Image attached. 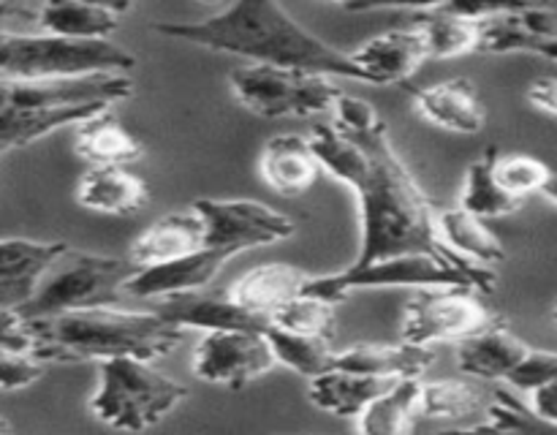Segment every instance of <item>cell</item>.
Listing matches in <instances>:
<instances>
[{
  "mask_svg": "<svg viewBox=\"0 0 557 435\" xmlns=\"http://www.w3.org/2000/svg\"><path fill=\"white\" fill-rule=\"evenodd\" d=\"M332 114V123L315 125L310 145L324 172L357 196L359 248L351 264L419 250L457 264H476L441 239L438 212L397 156L389 125L373 103L343 92Z\"/></svg>",
  "mask_w": 557,
  "mask_h": 435,
  "instance_id": "cell-1",
  "label": "cell"
},
{
  "mask_svg": "<svg viewBox=\"0 0 557 435\" xmlns=\"http://www.w3.org/2000/svg\"><path fill=\"white\" fill-rule=\"evenodd\" d=\"M152 33L253 63L288 65L373 85L351 52H341L299 25L281 0H232L226 9L199 22H152Z\"/></svg>",
  "mask_w": 557,
  "mask_h": 435,
  "instance_id": "cell-2",
  "label": "cell"
},
{
  "mask_svg": "<svg viewBox=\"0 0 557 435\" xmlns=\"http://www.w3.org/2000/svg\"><path fill=\"white\" fill-rule=\"evenodd\" d=\"M33 357L41 362H107L114 357L161 359L185 340L183 326L158 310L101 308L25 319Z\"/></svg>",
  "mask_w": 557,
  "mask_h": 435,
  "instance_id": "cell-3",
  "label": "cell"
},
{
  "mask_svg": "<svg viewBox=\"0 0 557 435\" xmlns=\"http://www.w3.org/2000/svg\"><path fill=\"white\" fill-rule=\"evenodd\" d=\"M498 286L495 272L482 264H457L438 253H397L368 264H348L330 275H310L305 294H315L330 302H343L354 291L370 288H476L493 294Z\"/></svg>",
  "mask_w": 557,
  "mask_h": 435,
  "instance_id": "cell-4",
  "label": "cell"
},
{
  "mask_svg": "<svg viewBox=\"0 0 557 435\" xmlns=\"http://www.w3.org/2000/svg\"><path fill=\"white\" fill-rule=\"evenodd\" d=\"M185 397L188 389L152 368L150 359L114 357L101 362L90 411L109 427L141 433L163 422Z\"/></svg>",
  "mask_w": 557,
  "mask_h": 435,
  "instance_id": "cell-5",
  "label": "cell"
},
{
  "mask_svg": "<svg viewBox=\"0 0 557 435\" xmlns=\"http://www.w3.org/2000/svg\"><path fill=\"white\" fill-rule=\"evenodd\" d=\"M136 270L139 266L131 259L69 248L49 266L30 302L22 304L16 313L22 319H38L65 310L117 304L125 297V283L136 275Z\"/></svg>",
  "mask_w": 557,
  "mask_h": 435,
  "instance_id": "cell-6",
  "label": "cell"
},
{
  "mask_svg": "<svg viewBox=\"0 0 557 435\" xmlns=\"http://www.w3.org/2000/svg\"><path fill=\"white\" fill-rule=\"evenodd\" d=\"M136 58L117 44L74 41L49 33L0 30V74L11 79L79 76L96 71H128Z\"/></svg>",
  "mask_w": 557,
  "mask_h": 435,
  "instance_id": "cell-7",
  "label": "cell"
},
{
  "mask_svg": "<svg viewBox=\"0 0 557 435\" xmlns=\"http://www.w3.org/2000/svg\"><path fill=\"white\" fill-rule=\"evenodd\" d=\"M228 87L248 112L267 120L313 117V114L332 112L337 98L343 96L332 76L267 63H250L232 71Z\"/></svg>",
  "mask_w": 557,
  "mask_h": 435,
  "instance_id": "cell-8",
  "label": "cell"
},
{
  "mask_svg": "<svg viewBox=\"0 0 557 435\" xmlns=\"http://www.w3.org/2000/svg\"><path fill=\"white\" fill-rule=\"evenodd\" d=\"M476 288H417L406 302L400 337L422 346L435 343H462L490 326L500 324L504 315L490 308Z\"/></svg>",
  "mask_w": 557,
  "mask_h": 435,
  "instance_id": "cell-9",
  "label": "cell"
},
{
  "mask_svg": "<svg viewBox=\"0 0 557 435\" xmlns=\"http://www.w3.org/2000/svg\"><path fill=\"white\" fill-rule=\"evenodd\" d=\"M196 210L207 221V245L226 256L245 253L261 245L286 243L297 234V223L286 212L253 199H196Z\"/></svg>",
  "mask_w": 557,
  "mask_h": 435,
  "instance_id": "cell-10",
  "label": "cell"
},
{
  "mask_svg": "<svg viewBox=\"0 0 557 435\" xmlns=\"http://www.w3.org/2000/svg\"><path fill=\"white\" fill-rule=\"evenodd\" d=\"M277 364L270 337L261 330H212L205 332L194 353L196 378L207 384L243 391Z\"/></svg>",
  "mask_w": 557,
  "mask_h": 435,
  "instance_id": "cell-11",
  "label": "cell"
},
{
  "mask_svg": "<svg viewBox=\"0 0 557 435\" xmlns=\"http://www.w3.org/2000/svg\"><path fill=\"white\" fill-rule=\"evenodd\" d=\"M134 96V82L120 71L79 76L11 79L0 76V109H47L76 103H120Z\"/></svg>",
  "mask_w": 557,
  "mask_h": 435,
  "instance_id": "cell-12",
  "label": "cell"
},
{
  "mask_svg": "<svg viewBox=\"0 0 557 435\" xmlns=\"http://www.w3.org/2000/svg\"><path fill=\"white\" fill-rule=\"evenodd\" d=\"M156 310L172 324L183 330H261L267 332L270 321L248 313L243 304L234 302L228 288H196V291L169 294L156 299Z\"/></svg>",
  "mask_w": 557,
  "mask_h": 435,
  "instance_id": "cell-13",
  "label": "cell"
},
{
  "mask_svg": "<svg viewBox=\"0 0 557 435\" xmlns=\"http://www.w3.org/2000/svg\"><path fill=\"white\" fill-rule=\"evenodd\" d=\"M479 52H528L557 63V5L479 20Z\"/></svg>",
  "mask_w": 557,
  "mask_h": 435,
  "instance_id": "cell-14",
  "label": "cell"
},
{
  "mask_svg": "<svg viewBox=\"0 0 557 435\" xmlns=\"http://www.w3.org/2000/svg\"><path fill=\"white\" fill-rule=\"evenodd\" d=\"M69 250V245L41 239H0V310H20L30 302L49 266Z\"/></svg>",
  "mask_w": 557,
  "mask_h": 435,
  "instance_id": "cell-15",
  "label": "cell"
},
{
  "mask_svg": "<svg viewBox=\"0 0 557 435\" xmlns=\"http://www.w3.org/2000/svg\"><path fill=\"white\" fill-rule=\"evenodd\" d=\"M228 259L232 256H226L223 250L205 245V248L185 256V259L166 261V264L156 266H141L125 283V297L152 299L156 302V299L169 297V294L196 291V288L212 286V281H215V275L223 270V264Z\"/></svg>",
  "mask_w": 557,
  "mask_h": 435,
  "instance_id": "cell-16",
  "label": "cell"
},
{
  "mask_svg": "<svg viewBox=\"0 0 557 435\" xmlns=\"http://www.w3.org/2000/svg\"><path fill=\"white\" fill-rule=\"evenodd\" d=\"M207 245V221L196 204L158 217L131 243L128 259L136 266H156L185 259Z\"/></svg>",
  "mask_w": 557,
  "mask_h": 435,
  "instance_id": "cell-17",
  "label": "cell"
},
{
  "mask_svg": "<svg viewBox=\"0 0 557 435\" xmlns=\"http://www.w3.org/2000/svg\"><path fill=\"white\" fill-rule=\"evenodd\" d=\"M413 107L435 128L471 136L487 125V107L468 79H446L438 85L413 87Z\"/></svg>",
  "mask_w": 557,
  "mask_h": 435,
  "instance_id": "cell-18",
  "label": "cell"
},
{
  "mask_svg": "<svg viewBox=\"0 0 557 435\" xmlns=\"http://www.w3.org/2000/svg\"><path fill=\"white\" fill-rule=\"evenodd\" d=\"M259 174L275 194L302 196L324 174V166L310 145V136L281 134L261 147Z\"/></svg>",
  "mask_w": 557,
  "mask_h": 435,
  "instance_id": "cell-19",
  "label": "cell"
},
{
  "mask_svg": "<svg viewBox=\"0 0 557 435\" xmlns=\"http://www.w3.org/2000/svg\"><path fill=\"white\" fill-rule=\"evenodd\" d=\"M351 58L368 71L373 85H403L417 74L424 60H430V54L422 33L408 27V30H389L370 38L354 49Z\"/></svg>",
  "mask_w": 557,
  "mask_h": 435,
  "instance_id": "cell-20",
  "label": "cell"
},
{
  "mask_svg": "<svg viewBox=\"0 0 557 435\" xmlns=\"http://www.w3.org/2000/svg\"><path fill=\"white\" fill-rule=\"evenodd\" d=\"M533 346L506 326V321L457 343V368L479 381H509Z\"/></svg>",
  "mask_w": 557,
  "mask_h": 435,
  "instance_id": "cell-21",
  "label": "cell"
},
{
  "mask_svg": "<svg viewBox=\"0 0 557 435\" xmlns=\"http://www.w3.org/2000/svg\"><path fill=\"white\" fill-rule=\"evenodd\" d=\"M310 281L308 272H302L299 266L286 264V261H272V264L253 266V270L245 272L243 277L228 286V294L234 297V302L243 304L248 313L259 315V319L270 321L275 319L277 310L283 304L292 302L294 297L305 291V283Z\"/></svg>",
  "mask_w": 557,
  "mask_h": 435,
  "instance_id": "cell-22",
  "label": "cell"
},
{
  "mask_svg": "<svg viewBox=\"0 0 557 435\" xmlns=\"http://www.w3.org/2000/svg\"><path fill=\"white\" fill-rule=\"evenodd\" d=\"M435 364V348L422 343H357L337 353L335 368L357 373L381 375V378H422Z\"/></svg>",
  "mask_w": 557,
  "mask_h": 435,
  "instance_id": "cell-23",
  "label": "cell"
},
{
  "mask_svg": "<svg viewBox=\"0 0 557 435\" xmlns=\"http://www.w3.org/2000/svg\"><path fill=\"white\" fill-rule=\"evenodd\" d=\"M76 201L103 215H136L150 204V185L125 166H92L76 185Z\"/></svg>",
  "mask_w": 557,
  "mask_h": 435,
  "instance_id": "cell-24",
  "label": "cell"
},
{
  "mask_svg": "<svg viewBox=\"0 0 557 435\" xmlns=\"http://www.w3.org/2000/svg\"><path fill=\"white\" fill-rule=\"evenodd\" d=\"M400 381V378H397ZM395 378H381V375L357 373V370L332 368L326 373L310 378L308 395L310 402L332 417H357L375 400L384 395Z\"/></svg>",
  "mask_w": 557,
  "mask_h": 435,
  "instance_id": "cell-25",
  "label": "cell"
},
{
  "mask_svg": "<svg viewBox=\"0 0 557 435\" xmlns=\"http://www.w3.org/2000/svg\"><path fill=\"white\" fill-rule=\"evenodd\" d=\"M74 147L79 158H85L92 166H128L139 161L145 152V145L120 123L112 107L90 114L76 125Z\"/></svg>",
  "mask_w": 557,
  "mask_h": 435,
  "instance_id": "cell-26",
  "label": "cell"
},
{
  "mask_svg": "<svg viewBox=\"0 0 557 435\" xmlns=\"http://www.w3.org/2000/svg\"><path fill=\"white\" fill-rule=\"evenodd\" d=\"M112 103H76V107H47V109H0V145L9 150L27 147L44 139L52 130L79 125L90 114Z\"/></svg>",
  "mask_w": 557,
  "mask_h": 435,
  "instance_id": "cell-27",
  "label": "cell"
},
{
  "mask_svg": "<svg viewBox=\"0 0 557 435\" xmlns=\"http://www.w3.org/2000/svg\"><path fill=\"white\" fill-rule=\"evenodd\" d=\"M500 150L495 145H490L471 166L466 169V179H462L460 190V204L462 210H468L471 215L479 217H509L515 212L522 210L525 199H517L515 194L500 185L498 174H495V161H498Z\"/></svg>",
  "mask_w": 557,
  "mask_h": 435,
  "instance_id": "cell-28",
  "label": "cell"
},
{
  "mask_svg": "<svg viewBox=\"0 0 557 435\" xmlns=\"http://www.w3.org/2000/svg\"><path fill=\"white\" fill-rule=\"evenodd\" d=\"M38 27L74 41H107L120 27V16L85 0H44Z\"/></svg>",
  "mask_w": 557,
  "mask_h": 435,
  "instance_id": "cell-29",
  "label": "cell"
},
{
  "mask_svg": "<svg viewBox=\"0 0 557 435\" xmlns=\"http://www.w3.org/2000/svg\"><path fill=\"white\" fill-rule=\"evenodd\" d=\"M419 397H422V378H400L375 397L359 413V430L368 435H406L417 430Z\"/></svg>",
  "mask_w": 557,
  "mask_h": 435,
  "instance_id": "cell-30",
  "label": "cell"
},
{
  "mask_svg": "<svg viewBox=\"0 0 557 435\" xmlns=\"http://www.w3.org/2000/svg\"><path fill=\"white\" fill-rule=\"evenodd\" d=\"M438 234L455 253L482 266L500 264L506 259V248L498 234L484 223V217L471 215L462 207L438 212Z\"/></svg>",
  "mask_w": 557,
  "mask_h": 435,
  "instance_id": "cell-31",
  "label": "cell"
},
{
  "mask_svg": "<svg viewBox=\"0 0 557 435\" xmlns=\"http://www.w3.org/2000/svg\"><path fill=\"white\" fill-rule=\"evenodd\" d=\"M413 27L428 44L430 60H451L479 52V20L444 9H424L413 16Z\"/></svg>",
  "mask_w": 557,
  "mask_h": 435,
  "instance_id": "cell-32",
  "label": "cell"
},
{
  "mask_svg": "<svg viewBox=\"0 0 557 435\" xmlns=\"http://www.w3.org/2000/svg\"><path fill=\"white\" fill-rule=\"evenodd\" d=\"M267 337H270V346L275 351L277 364L305 375L308 381L326 373V370H332L337 364V353L341 351L332 346L330 337L305 335V332H294L277 324L267 326Z\"/></svg>",
  "mask_w": 557,
  "mask_h": 435,
  "instance_id": "cell-33",
  "label": "cell"
},
{
  "mask_svg": "<svg viewBox=\"0 0 557 435\" xmlns=\"http://www.w3.org/2000/svg\"><path fill=\"white\" fill-rule=\"evenodd\" d=\"M484 408V389L473 381L444 378L422 384L419 397V419H466Z\"/></svg>",
  "mask_w": 557,
  "mask_h": 435,
  "instance_id": "cell-34",
  "label": "cell"
},
{
  "mask_svg": "<svg viewBox=\"0 0 557 435\" xmlns=\"http://www.w3.org/2000/svg\"><path fill=\"white\" fill-rule=\"evenodd\" d=\"M272 324L286 326V330L305 332V335H319L335 340L337 332V315H335V302L330 299H321L315 294H299L292 302L283 304L275 313Z\"/></svg>",
  "mask_w": 557,
  "mask_h": 435,
  "instance_id": "cell-35",
  "label": "cell"
},
{
  "mask_svg": "<svg viewBox=\"0 0 557 435\" xmlns=\"http://www.w3.org/2000/svg\"><path fill=\"white\" fill-rule=\"evenodd\" d=\"M495 174L509 194H515L517 199H528L533 194H544L549 177H553V169L539 158L520 152V156H498Z\"/></svg>",
  "mask_w": 557,
  "mask_h": 435,
  "instance_id": "cell-36",
  "label": "cell"
},
{
  "mask_svg": "<svg viewBox=\"0 0 557 435\" xmlns=\"http://www.w3.org/2000/svg\"><path fill=\"white\" fill-rule=\"evenodd\" d=\"M44 364L47 362L36 359L30 351L0 346V389L14 391L36 384L44 375Z\"/></svg>",
  "mask_w": 557,
  "mask_h": 435,
  "instance_id": "cell-37",
  "label": "cell"
},
{
  "mask_svg": "<svg viewBox=\"0 0 557 435\" xmlns=\"http://www.w3.org/2000/svg\"><path fill=\"white\" fill-rule=\"evenodd\" d=\"M549 5H557V0H446L444 9L462 16H471V20H487V16L549 9Z\"/></svg>",
  "mask_w": 557,
  "mask_h": 435,
  "instance_id": "cell-38",
  "label": "cell"
},
{
  "mask_svg": "<svg viewBox=\"0 0 557 435\" xmlns=\"http://www.w3.org/2000/svg\"><path fill=\"white\" fill-rule=\"evenodd\" d=\"M553 378H557V353L555 351H539V348H533V351L528 353L525 362H522L520 368L509 375V381H506V384H511L515 389L531 391V389H536L539 384H544V381H553Z\"/></svg>",
  "mask_w": 557,
  "mask_h": 435,
  "instance_id": "cell-39",
  "label": "cell"
},
{
  "mask_svg": "<svg viewBox=\"0 0 557 435\" xmlns=\"http://www.w3.org/2000/svg\"><path fill=\"white\" fill-rule=\"evenodd\" d=\"M321 3H337L346 11H381V9H438L446 0H321Z\"/></svg>",
  "mask_w": 557,
  "mask_h": 435,
  "instance_id": "cell-40",
  "label": "cell"
},
{
  "mask_svg": "<svg viewBox=\"0 0 557 435\" xmlns=\"http://www.w3.org/2000/svg\"><path fill=\"white\" fill-rule=\"evenodd\" d=\"M0 346L30 351V335L25 330V319L16 310H0Z\"/></svg>",
  "mask_w": 557,
  "mask_h": 435,
  "instance_id": "cell-41",
  "label": "cell"
},
{
  "mask_svg": "<svg viewBox=\"0 0 557 435\" xmlns=\"http://www.w3.org/2000/svg\"><path fill=\"white\" fill-rule=\"evenodd\" d=\"M531 408L533 417L557 427V378L544 381L536 389H531Z\"/></svg>",
  "mask_w": 557,
  "mask_h": 435,
  "instance_id": "cell-42",
  "label": "cell"
},
{
  "mask_svg": "<svg viewBox=\"0 0 557 435\" xmlns=\"http://www.w3.org/2000/svg\"><path fill=\"white\" fill-rule=\"evenodd\" d=\"M528 101H531L539 112L557 117V79L555 76H542V79L531 82V87H528Z\"/></svg>",
  "mask_w": 557,
  "mask_h": 435,
  "instance_id": "cell-43",
  "label": "cell"
},
{
  "mask_svg": "<svg viewBox=\"0 0 557 435\" xmlns=\"http://www.w3.org/2000/svg\"><path fill=\"white\" fill-rule=\"evenodd\" d=\"M41 3L44 0H0V25L9 20H25L38 25Z\"/></svg>",
  "mask_w": 557,
  "mask_h": 435,
  "instance_id": "cell-44",
  "label": "cell"
},
{
  "mask_svg": "<svg viewBox=\"0 0 557 435\" xmlns=\"http://www.w3.org/2000/svg\"><path fill=\"white\" fill-rule=\"evenodd\" d=\"M85 3L101 5V9L112 11V14H117V16L128 14V11L134 9V0H85Z\"/></svg>",
  "mask_w": 557,
  "mask_h": 435,
  "instance_id": "cell-45",
  "label": "cell"
},
{
  "mask_svg": "<svg viewBox=\"0 0 557 435\" xmlns=\"http://www.w3.org/2000/svg\"><path fill=\"white\" fill-rule=\"evenodd\" d=\"M544 196H547V201H553L557 207V172H553V177H549L547 188H544Z\"/></svg>",
  "mask_w": 557,
  "mask_h": 435,
  "instance_id": "cell-46",
  "label": "cell"
},
{
  "mask_svg": "<svg viewBox=\"0 0 557 435\" xmlns=\"http://www.w3.org/2000/svg\"><path fill=\"white\" fill-rule=\"evenodd\" d=\"M9 430H11V422H9V419L0 417V433H9Z\"/></svg>",
  "mask_w": 557,
  "mask_h": 435,
  "instance_id": "cell-47",
  "label": "cell"
},
{
  "mask_svg": "<svg viewBox=\"0 0 557 435\" xmlns=\"http://www.w3.org/2000/svg\"><path fill=\"white\" fill-rule=\"evenodd\" d=\"M553 321H555V326H557V299H555V304H553Z\"/></svg>",
  "mask_w": 557,
  "mask_h": 435,
  "instance_id": "cell-48",
  "label": "cell"
},
{
  "mask_svg": "<svg viewBox=\"0 0 557 435\" xmlns=\"http://www.w3.org/2000/svg\"><path fill=\"white\" fill-rule=\"evenodd\" d=\"M5 152H9V147H5V145H0V156H5Z\"/></svg>",
  "mask_w": 557,
  "mask_h": 435,
  "instance_id": "cell-49",
  "label": "cell"
}]
</instances>
